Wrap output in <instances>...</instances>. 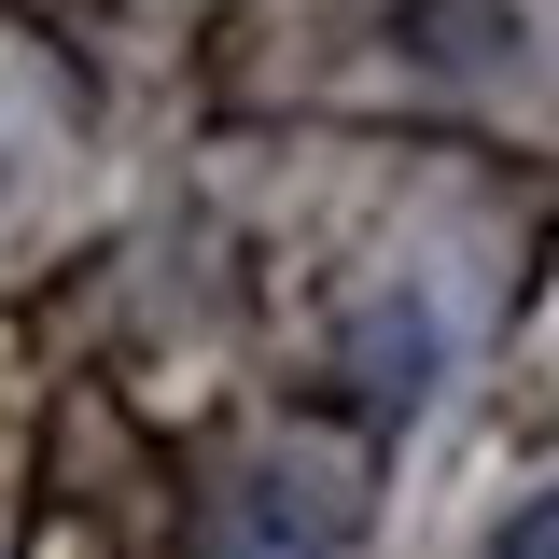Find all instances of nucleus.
<instances>
[{
  "mask_svg": "<svg viewBox=\"0 0 559 559\" xmlns=\"http://www.w3.org/2000/svg\"><path fill=\"white\" fill-rule=\"evenodd\" d=\"M392 43L419 70H489L518 57V0H392Z\"/></svg>",
  "mask_w": 559,
  "mask_h": 559,
  "instance_id": "1",
  "label": "nucleus"
},
{
  "mask_svg": "<svg viewBox=\"0 0 559 559\" xmlns=\"http://www.w3.org/2000/svg\"><path fill=\"white\" fill-rule=\"evenodd\" d=\"M489 559H559V489H532V503L503 518V546H489Z\"/></svg>",
  "mask_w": 559,
  "mask_h": 559,
  "instance_id": "2",
  "label": "nucleus"
}]
</instances>
